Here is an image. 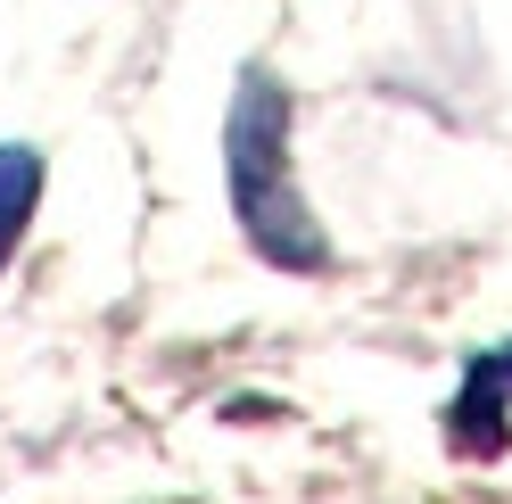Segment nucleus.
Wrapping results in <instances>:
<instances>
[{
  "label": "nucleus",
  "mask_w": 512,
  "mask_h": 504,
  "mask_svg": "<svg viewBox=\"0 0 512 504\" xmlns=\"http://www.w3.org/2000/svg\"><path fill=\"white\" fill-rule=\"evenodd\" d=\"M34 207H42V149L0 141V265L17 257L25 224H34Z\"/></svg>",
  "instance_id": "7ed1b4c3"
},
{
  "label": "nucleus",
  "mask_w": 512,
  "mask_h": 504,
  "mask_svg": "<svg viewBox=\"0 0 512 504\" xmlns=\"http://www.w3.org/2000/svg\"><path fill=\"white\" fill-rule=\"evenodd\" d=\"M223 182H232V215L256 240V257L281 273H314L331 257L314 207L290 182V91L265 67H248L232 91V116H223Z\"/></svg>",
  "instance_id": "f257e3e1"
},
{
  "label": "nucleus",
  "mask_w": 512,
  "mask_h": 504,
  "mask_svg": "<svg viewBox=\"0 0 512 504\" xmlns=\"http://www.w3.org/2000/svg\"><path fill=\"white\" fill-rule=\"evenodd\" d=\"M504 405H512V348L496 356H479L471 364V389H463V405H455V438H463V447H504Z\"/></svg>",
  "instance_id": "f03ea898"
}]
</instances>
